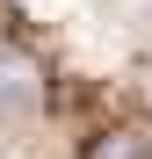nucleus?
<instances>
[{
  "label": "nucleus",
  "instance_id": "nucleus-1",
  "mask_svg": "<svg viewBox=\"0 0 152 159\" xmlns=\"http://www.w3.org/2000/svg\"><path fill=\"white\" fill-rule=\"evenodd\" d=\"M22 101H29V65L0 51V109H22Z\"/></svg>",
  "mask_w": 152,
  "mask_h": 159
}]
</instances>
